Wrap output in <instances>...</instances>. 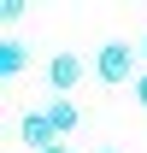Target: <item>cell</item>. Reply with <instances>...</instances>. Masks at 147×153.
I'll list each match as a JSON object with an SVG mask.
<instances>
[{"label":"cell","mask_w":147,"mask_h":153,"mask_svg":"<svg viewBox=\"0 0 147 153\" xmlns=\"http://www.w3.org/2000/svg\"><path fill=\"white\" fill-rule=\"evenodd\" d=\"M135 59H141V47H129V41H100V53H94V76L100 82H135Z\"/></svg>","instance_id":"6da1fadb"},{"label":"cell","mask_w":147,"mask_h":153,"mask_svg":"<svg viewBox=\"0 0 147 153\" xmlns=\"http://www.w3.org/2000/svg\"><path fill=\"white\" fill-rule=\"evenodd\" d=\"M18 135H24V147H36V153L59 147V130H53L47 112H24V118H18Z\"/></svg>","instance_id":"7a4b0ae2"},{"label":"cell","mask_w":147,"mask_h":153,"mask_svg":"<svg viewBox=\"0 0 147 153\" xmlns=\"http://www.w3.org/2000/svg\"><path fill=\"white\" fill-rule=\"evenodd\" d=\"M76 82H82V59L76 53H53L47 59V88H53V94H71Z\"/></svg>","instance_id":"3957f363"},{"label":"cell","mask_w":147,"mask_h":153,"mask_svg":"<svg viewBox=\"0 0 147 153\" xmlns=\"http://www.w3.org/2000/svg\"><path fill=\"white\" fill-rule=\"evenodd\" d=\"M41 112L53 118V130H59V135H71L76 124H82V112H76V100H65V94H53L47 106H41Z\"/></svg>","instance_id":"277c9868"},{"label":"cell","mask_w":147,"mask_h":153,"mask_svg":"<svg viewBox=\"0 0 147 153\" xmlns=\"http://www.w3.org/2000/svg\"><path fill=\"white\" fill-rule=\"evenodd\" d=\"M24 65H30V47H24L18 36H6V41H0V71H6V76H18Z\"/></svg>","instance_id":"5b68a950"},{"label":"cell","mask_w":147,"mask_h":153,"mask_svg":"<svg viewBox=\"0 0 147 153\" xmlns=\"http://www.w3.org/2000/svg\"><path fill=\"white\" fill-rule=\"evenodd\" d=\"M129 88H135V106H147V71L135 76V82H129Z\"/></svg>","instance_id":"8992f818"},{"label":"cell","mask_w":147,"mask_h":153,"mask_svg":"<svg viewBox=\"0 0 147 153\" xmlns=\"http://www.w3.org/2000/svg\"><path fill=\"white\" fill-rule=\"evenodd\" d=\"M94 153H118V147H94Z\"/></svg>","instance_id":"52a82bcc"},{"label":"cell","mask_w":147,"mask_h":153,"mask_svg":"<svg viewBox=\"0 0 147 153\" xmlns=\"http://www.w3.org/2000/svg\"><path fill=\"white\" fill-rule=\"evenodd\" d=\"M47 153H71V147H47Z\"/></svg>","instance_id":"ba28073f"},{"label":"cell","mask_w":147,"mask_h":153,"mask_svg":"<svg viewBox=\"0 0 147 153\" xmlns=\"http://www.w3.org/2000/svg\"><path fill=\"white\" fill-rule=\"evenodd\" d=\"M141 59H147V36H141Z\"/></svg>","instance_id":"9c48e42d"}]
</instances>
